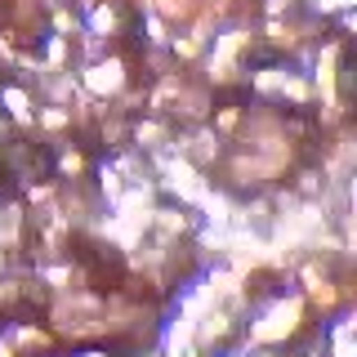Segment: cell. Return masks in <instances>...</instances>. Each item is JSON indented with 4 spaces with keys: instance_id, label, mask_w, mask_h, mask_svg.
<instances>
[{
    "instance_id": "cell-1",
    "label": "cell",
    "mask_w": 357,
    "mask_h": 357,
    "mask_svg": "<svg viewBox=\"0 0 357 357\" xmlns=\"http://www.w3.org/2000/svg\"><path fill=\"white\" fill-rule=\"evenodd\" d=\"M295 317H299V304L290 299V304H277L268 317L255 326V340H277V335H286L290 326H295Z\"/></svg>"
},
{
    "instance_id": "cell-2",
    "label": "cell",
    "mask_w": 357,
    "mask_h": 357,
    "mask_svg": "<svg viewBox=\"0 0 357 357\" xmlns=\"http://www.w3.org/2000/svg\"><path fill=\"white\" fill-rule=\"evenodd\" d=\"M89 89L94 94H116L121 81H126V72H121V63H98V67H89Z\"/></svg>"
},
{
    "instance_id": "cell-3",
    "label": "cell",
    "mask_w": 357,
    "mask_h": 357,
    "mask_svg": "<svg viewBox=\"0 0 357 357\" xmlns=\"http://www.w3.org/2000/svg\"><path fill=\"white\" fill-rule=\"evenodd\" d=\"M5 107L14 112L18 121H27V116H31V107H27V94H22V89H5Z\"/></svg>"
},
{
    "instance_id": "cell-4",
    "label": "cell",
    "mask_w": 357,
    "mask_h": 357,
    "mask_svg": "<svg viewBox=\"0 0 357 357\" xmlns=\"http://www.w3.org/2000/svg\"><path fill=\"white\" fill-rule=\"evenodd\" d=\"M89 357H98V353H89Z\"/></svg>"
}]
</instances>
